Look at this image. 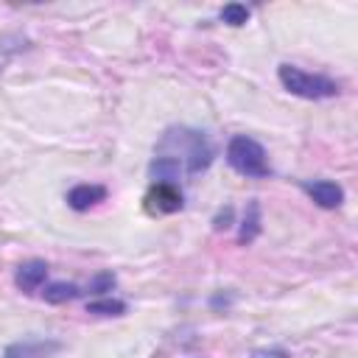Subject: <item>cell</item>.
Returning a JSON list of instances; mask_svg holds the SVG:
<instances>
[{
	"mask_svg": "<svg viewBox=\"0 0 358 358\" xmlns=\"http://www.w3.org/2000/svg\"><path fill=\"white\" fill-rule=\"evenodd\" d=\"M103 199H106V187L103 185H76V187L67 190V204L73 210H78V213L95 207Z\"/></svg>",
	"mask_w": 358,
	"mask_h": 358,
	"instance_id": "obj_8",
	"label": "cell"
},
{
	"mask_svg": "<svg viewBox=\"0 0 358 358\" xmlns=\"http://www.w3.org/2000/svg\"><path fill=\"white\" fill-rule=\"evenodd\" d=\"M277 76H280V84L291 95H299V98H308V101H322V98H336L338 95V84L333 78L319 76V73H305L294 64H280Z\"/></svg>",
	"mask_w": 358,
	"mask_h": 358,
	"instance_id": "obj_3",
	"label": "cell"
},
{
	"mask_svg": "<svg viewBox=\"0 0 358 358\" xmlns=\"http://www.w3.org/2000/svg\"><path fill=\"white\" fill-rule=\"evenodd\" d=\"M249 14H252V11H249L243 3H227V6L221 8V20H224L227 25H235V28L243 25V22L249 20Z\"/></svg>",
	"mask_w": 358,
	"mask_h": 358,
	"instance_id": "obj_12",
	"label": "cell"
},
{
	"mask_svg": "<svg viewBox=\"0 0 358 358\" xmlns=\"http://www.w3.org/2000/svg\"><path fill=\"white\" fill-rule=\"evenodd\" d=\"M45 280H48V263L45 260H36V257L20 263L17 271H14V285L20 291H25V294H34L36 288H42Z\"/></svg>",
	"mask_w": 358,
	"mask_h": 358,
	"instance_id": "obj_7",
	"label": "cell"
},
{
	"mask_svg": "<svg viewBox=\"0 0 358 358\" xmlns=\"http://www.w3.org/2000/svg\"><path fill=\"white\" fill-rule=\"evenodd\" d=\"M227 162L232 171H238L241 176H249V179H266L271 173L266 148L246 134H235L227 143Z\"/></svg>",
	"mask_w": 358,
	"mask_h": 358,
	"instance_id": "obj_2",
	"label": "cell"
},
{
	"mask_svg": "<svg viewBox=\"0 0 358 358\" xmlns=\"http://www.w3.org/2000/svg\"><path fill=\"white\" fill-rule=\"evenodd\" d=\"M249 358H288V350H282V347H263V350H255Z\"/></svg>",
	"mask_w": 358,
	"mask_h": 358,
	"instance_id": "obj_14",
	"label": "cell"
},
{
	"mask_svg": "<svg viewBox=\"0 0 358 358\" xmlns=\"http://www.w3.org/2000/svg\"><path fill=\"white\" fill-rule=\"evenodd\" d=\"M227 227H232V207L218 210V215L213 218V229H227Z\"/></svg>",
	"mask_w": 358,
	"mask_h": 358,
	"instance_id": "obj_15",
	"label": "cell"
},
{
	"mask_svg": "<svg viewBox=\"0 0 358 358\" xmlns=\"http://www.w3.org/2000/svg\"><path fill=\"white\" fill-rule=\"evenodd\" d=\"M257 235H260V201H257V199H249L246 213H243V221H241L238 243L246 246V243H252Z\"/></svg>",
	"mask_w": 358,
	"mask_h": 358,
	"instance_id": "obj_9",
	"label": "cell"
},
{
	"mask_svg": "<svg viewBox=\"0 0 358 358\" xmlns=\"http://www.w3.org/2000/svg\"><path fill=\"white\" fill-rule=\"evenodd\" d=\"M157 157H168L173 159L185 176H193V173H201L210 168L215 151H213V143L207 140L204 131L199 129H190V126H171L162 131L157 148H154Z\"/></svg>",
	"mask_w": 358,
	"mask_h": 358,
	"instance_id": "obj_1",
	"label": "cell"
},
{
	"mask_svg": "<svg viewBox=\"0 0 358 358\" xmlns=\"http://www.w3.org/2000/svg\"><path fill=\"white\" fill-rule=\"evenodd\" d=\"M59 350H62V344L53 338H25V341L8 344L3 350V358H50Z\"/></svg>",
	"mask_w": 358,
	"mask_h": 358,
	"instance_id": "obj_5",
	"label": "cell"
},
{
	"mask_svg": "<svg viewBox=\"0 0 358 358\" xmlns=\"http://www.w3.org/2000/svg\"><path fill=\"white\" fill-rule=\"evenodd\" d=\"M182 204H185V199H182L179 185H151V190L145 193V207H148V213L165 215V213L182 210Z\"/></svg>",
	"mask_w": 358,
	"mask_h": 358,
	"instance_id": "obj_4",
	"label": "cell"
},
{
	"mask_svg": "<svg viewBox=\"0 0 358 358\" xmlns=\"http://www.w3.org/2000/svg\"><path fill=\"white\" fill-rule=\"evenodd\" d=\"M87 313H92V316H123L126 302H120V299H95V302H87Z\"/></svg>",
	"mask_w": 358,
	"mask_h": 358,
	"instance_id": "obj_11",
	"label": "cell"
},
{
	"mask_svg": "<svg viewBox=\"0 0 358 358\" xmlns=\"http://www.w3.org/2000/svg\"><path fill=\"white\" fill-rule=\"evenodd\" d=\"M115 288V274L112 271H101L90 280V291L92 294H103V291H112Z\"/></svg>",
	"mask_w": 358,
	"mask_h": 358,
	"instance_id": "obj_13",
	"label": "cell"
},
{
	"mask_svg": "<svg viewBox=\"0 0 358 358\" xmlns=\"http://www.w3.org/2000/svg\"><path fill=\"white\" fill-rule=\"evenodd\" d=\"M302 190H305L319 207H324V210H336V207H341V201H344L341 185H336V182H330V179L302 182Z\"/></svg>",
	"mask_w": 358,
	"mask_h": 358,
	"instance_id": "obj_6",
	"label": "cell"
},
{
	"mask_svg": "<svg viewBox=\"0 0 358 358\" xmlns=\"http://www.w3.org/2000/svg\"><path fill=\"white\" fill-rule=\"evenodd\" d=\"M45 302L50 305H62V302H70L76 296H81V288L76 282H64V280H56V282H48L45 291H42Z\"/></svg>",
	"mask_w": 358,
	"mask_h": 358,
	"instance_id": "obj_10",
	"label": "cell"
}]
</instances>
